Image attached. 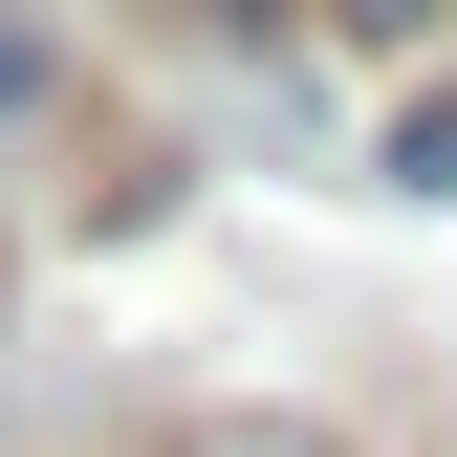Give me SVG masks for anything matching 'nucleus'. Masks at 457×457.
I'll list each match as a JSON object with an SVG mask.
<instances>
[{"label": "nucleus", "mask_w": 457, "mask_h": 457, "mask_svg": "<svg viewBox=\"0 0 457 457\" xmlns=\"http://www.w3.org/2000/svg\"><path fill=\"white\" fill-rule=\"evenodd\" d=\"M370 175H392V196H457V87H414V109H392V153H370Z\"/></svg>", "instance_id": "obj_1"}, {"label": "nucleus", "mask_w": 457, "mask_h": 457, "mask_svg": "<svg viewBox=\"0 0 457 457\" xmlns=\"http://www.w3.org/2000/svg\"><path fill=\"white\" fill-rule=\"evenodd\" d=\"M196 457H349V436H305V414H218Z\"/></svg>", "instance_id": "obj_2"}, {"label": "nucleus", "mask_w": 457, "mask_h": 457, "mask_svg": "<svg viewBox=\"0 0 457 457\" xmlns=\"http://www.w3.org/2000/svg\"><path fill=\"white\" fill-rule=\"evenodd\" d=\"M327 22H349V44H436L457 0H327Z\"/></svg>", "instance_id": "obj_3"}]
</instances>
